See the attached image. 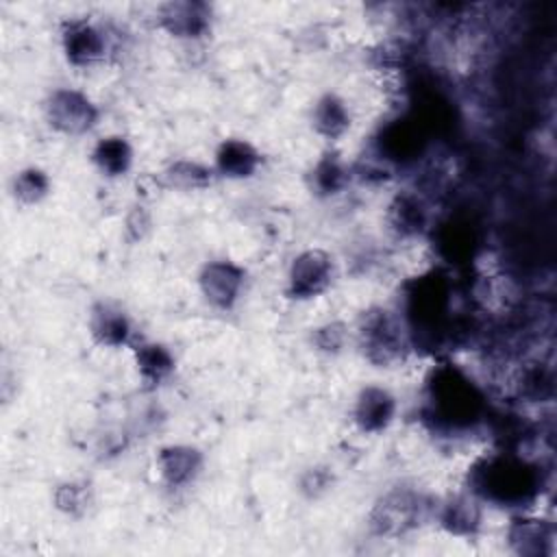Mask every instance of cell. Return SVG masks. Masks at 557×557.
I'll list each match as a JSON object with an SVG mask.
<instances>
[{
  "label": "cell",
  "instance_id": "cell-1",
  "mask_svg": "<svg viewBox=\"0 0 557 557\" xmlns=\"http://www.w3.org/2000/svg\"><path fill=\"white\" fill-rule=\"evenodd\" d=\"M48 124L63 135H83L98 122V107L94 100L72 87L54 89L46 102Z\"/></svg>",
  "mask_w": 557,
  "mask_h": 557
},
{
  "label": "cell",
  "instance_id": "cell-2",
  "mask_svg": "<svg viewBox=\"0 0 557 557\" xmlns=\"http://www.w3.org/2000/svg\"><path fill=\"white\" fill-rule=\"evenodd\" d=\"M333 281V257L322 248H309L294 257L287 272V294L307 300L324 294Z\"/></svg>",
  "mask_w": 557,
  "mask_h": 557
},
{
  "label": "cell",
  "instance_id": "cell-3",
  "mask_svg": "<svg viewBox=\"0 0 557 557\" xmlns=\"http://www.w3.org/2000/svg\"><path fill=\"white\" fill-rule=\"evenodd\" d=\"M359 333H361L363 352L368 355L370 361L379 366L383 363L387 366L400 357V350H403L400 331L387 311L383 309L368 311L363 315Z\"/></svg>",
  "mask_w": 557,
  "mask_h": 557
},
{
  "label": "cell",
  "instance_id": "cell-4",
  "mask_svg": "<svg viewBox=\"0 0 557 557\" xmlns=\"http://www.w3.org/2000/svg\"><path fill=\"white\" fill-rule=\"evenodd\" d=\"M244 281H246L244 268L226 259L205 263L198 274V285L202 296L207 298V302H211L218 309H231L237 302L244 289Z\"/></svg>",
  "mask_w": 557,
  "mask_h": 557
},
{
  "label": "cell",
  "instance_id": "cell-5",
  "mask_svg": "<svg viewBox=\"0 0 557 557\" xmlns=\"http://www.w3.org/2000/svg\"><path fill=\"white\" fill-rule=\"evenodd\" d=\"M159 24L174 37L196 39L209 30L211 7L200 0H174L159 7Z\"/></svg>",
  "mask_w": 557,
  "mask_h": 557
},
{
  "label": "cell",
  "instance_id": "cell-6",
  "mask_svg": "<svg viewBox=\"0 0 557 557\" xmlns=\"http://www.w3.org/2000/svg\"><path fill=\"white\" fill-rule=\"evenodd\" d=\"M479 485L485 487V496L500 500L522 498L531 487V479L522 463H513L511 459H492L479 470Z\"/></svg>",
  "mask_w": 557,
  "mask_h": 557
},
{
  "label": "cell",
  "instance_id": "cell-7",
  "mask_svg": "<svg viewBox=\"0 0 557 557\" xmlns=\"http://www.w3.org/2000/svg\"><path fill=\"white\" fill-rule=\"evenodd\" d=\"M61 46L72 65H91L104 57V35L87 20H70L61 28Z\"/></svg>",
  "mask_w": 557,
  "mask_h": 557
},
{
  "label": "cell",
  "instance_id": "cell-8",
  "mask_svg": "<svg viewBox=\"0 0 557 557\" xmlns=\"http://www.w3.org/2000/svg\"><path fill=\"white\" fill-rule=\"evenodd\" d=\"M396 413V398L389 389L381 385H366L352 407L355 424L363 433H379L385 431Z\"/></svg>",
  "mask_w": 557,
  "mask_h": 557
},
{
  "label": "cell",
  "instance_id": "cell-9",
  "mask_svg": "<svg viewBox=\"0 0 557 557\" xmlns=\"http://www.w3.org/2000/svg\"><path fill=\"white\" fill-rule=\"evenodd\" d=\"M420 500L409 492L387 494L372 511V529L381 535H398L416 524Z\"/></svg>",
  "mask_w": 557,
  "mask_h": 557
},
{
  "label": "cell",
  "instance_id": "cell-10",
  "mask_svg": "<svg viewBox=\"0 0 557 557\" xmlns=\"http://www.w3.org/2000/svg\"><path fill=\"white\" fill-rule=\"evenodd\" d=\"M507 542L509 548L522 557L548 555L553 544V527L542 518L518 516L511 518L507 527Z\"/></svg>",
  "mask_w": 557,
  "mask_h": 557
},
{
  "label": "cell",
  "instance_id": "cell-11",
  "mask_svg": "<svg viewBox=\"0 0 557 557\" xmlns=\"http://www.w3.org/2000/svg\"><path fill=\"white\" fill-rule=\"evenodd\" d=\"M202 468V453L189 444H170L157 453V470L168 487H181L194 481Z\"/></svg>",
  "mask_w": 557,
  "mask_h": 557
},
{
  "label": "cell",
  "instance_id": "cell-12",
  "mask_svg": "<svg viewBox=\"0 0 557 557\" xmlns=\"http://www.w3.org/2000/svg\"><path fill=\"white\" fill-rule=\"evenodd\" d=\"M89 331L100 346L120 348L131 339L128 315L113 302H98L89 315Z\"/></svg>",
  "mask_w": 557,
  "mask_h": 557
},
{
  "label": "cell",
  "instance_id": "cell-13",
  "mask_svg": "<svg viewBox=\"0 0 557 557\" xmlns=\"http://www.w3.org/2000/svg\"><path fill=\"white\" fill-rule=\"evenodd\" d=\"M259 165L261 154L246 139H224L215 150V170L226 178H248Z\"/></svg>",
  "mask_w": 557,
  "mask_h": 557
},
{
  "label": "cell",
  "instance_id": "cell-14",
  "mask_svg": "<svg viewBox=\"0 0 557 557\" xmlns=\"http://www.w3.org/2000/svg\"><path fill=\"white\" fill-rule=\"evenodd\" d=\"M435 400L437 409L444 411L446 418H463L474 411L476 398L466 379L455 372L442 374L435 381Z\"/></svg>",
  "mask_w": 557,
  "mask_h": 557
},
{
  "label": "cell",
  "instance_id": "cell-15",
  "mask_svg": "<svg viewBox=\"0 0 557 557\" xmlns=\"http://www.w3.org/2000/svg\"><path fill=\"white\" fill-rule=\"evenodd\" d=\"M426 220H429V213L424 202L411 191H403L394 196V200L387 207V222L403 237L420 235L426 228Z\"/></svg>",
  "mask_w": 557,
  "mask_h": 557
},
{
  "label": "cell",
  "instance_id": "cell-16",
  "mask_svg": "<svg viewBox=\"0 0 557 557\" xmlns=\"http://www.w3.org/2000/svg\"><path fill=\"white\" fill-rule=\"evenodd\" d=\"M313 128L318 135L326 139H337L342 137L348 126H350V111L346 102L335 96V94H324L315 104H313Z\"/></svg>",
  "mask_w": 557,
  "mask_h": 557
},
{
  "label": "cell",
  "instance_id": "cell-17",
  "mask_svg": "<svg viewBox=\"0 0 557 557\" xmlns=\"http://www.w3.org/2000/svg\"><path fill=\"white\" fill-rule=\"evenodd\" d=\"M135 366L144 383L159 385L174 372V355L159 342H141L135 346Z\"/></svg>",
  "mask_w": 557,
  "mask_h": 557
},
{
  "label": "cell",
  "instance_id": "cell-18",
  "mask_svg": "<svg viewBox=\"0 0 557 557\" xmlns=\"http://www.w3.org/2000/svg\"><path fill=\"white\" fill-rule=\"evenodd\" d=\"M91 161L107 176H124L133 163V148L120 135H109L96 141Z\"/></svg>",
  "mask_w": 557,
  "mask_h": 557
},
{
  "label": "cell",
  "instance_id": "cell-19",
  "mask_svg": "<svg viewBox=\"0 0 557 557\" xmlns=\"http://www.w3.org/2000/svg\"><path fill=\"white\" fill-rule=\"evenodd\" d=\"M440 520H442V527L455 535H472L479 527L481 511L472 496L459 494L444 505Z\"/></svg>",
  "mask_w": 557,
  "mask_h": 557
},
{
  "label": "cell",
  "instance_id": "cell-20",
  "mask_svg": "<svg viewBox=\"0 0 557 557\" xmlns=\"http://www.w3.org/2000/svg\"><path fill=\"white\" fill-rule=\"evenodd\" d=\"M348 168L335 152H326L318 159L311 172V185L320 196H335L348 185Z\"/></svg>",
  "mask_w": 557,
  "mask_h": 557
},
{
  "label": "cell",
  "instance_id": "cell-21",
  "mask_svg": "<svg viewBox=\"0 0 557 557\" xmlns=\"http://www.w3.org/2000/svg\"><path fill=\"white\" fill-rule=\"evenodd\" d=\"M163 178L170 187L176 189H202L211 183V170L198 161H189V159H181L174 161L165 172Z\"/></svg>",
  "mask_w": 557,
  "mask_h": 557
},
{
  "label": "cell",
  "instance_id": "cell-22",
  "mask_svg": "<svg viewBox=\"0 0 557 557\" xmlns=\"http://www.w3.org/2000/svg\"><path fill=\"white\" fill-rule=\"evenodd\" d=\"M50 191V178L39 168H24L13 178V194L24 205H35Z\"/></svg>",
  "mask_w": 557,
  "mask_h": 557
},
{
  "label": "cell",
  "instance_id": "cell-23",
  "mask_svg": "<svg viewBox=\"0 0 557 557\" xmlns=\"http://www.w3.org/2000/svg\"><path fill=\"white\" fill-rule=\"evenodd\" d=\"M89 487L85 483H63L54 492V503L67 516H83L89 507Z\"/></svg>",
  "mask_w": 557,
  "mask_h": 557
},
{
  "label": "cell",
  "instance_id": "cell-24",
  "mask_svg": "<svg viewBox=\"0 0 557 557\" xmlns=\"http://www.w3.org/2000/svg\"><path fill=\"white\" fill-rule=\"evenodd\" d=\"M344 339H346V329L339 322H329L315 329V344L320 350L337 352L344 346Z\"/></svg>",
  "mask_w": 557,
  "mask_h": 557
}]
</instances>
